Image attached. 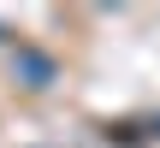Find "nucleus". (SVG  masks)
Wrapping results in <instances>:
<instances>
[{"label":"nucleus","mask_w":160,"mask_h":148,"mask_svg":"<svg viewBox=\"0 0 160 148\" xmlns=\"http://www.w3.org/2000/svg\"><path fill=\"white\" fill-rule=\"evenodd\" d=\"M18 65H24V71H30V77H36V89H42V83H48V77H53V65H48V59H42V53H18Z\"/></svg>","instance_id":"nucleus-1"}]
</instances>
